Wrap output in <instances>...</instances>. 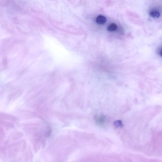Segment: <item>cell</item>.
<instances>
[{"mask_svg":"<svg viewBox=\"0 0 162 162\" xmlns=\"http://www.w3.org/2000/svg\"><path fill=\"white\" fill-rule=\"evenodd\" d=\"M106 19L105 17L102 15H100L97 17L96 22L100 25H104L106 22Z\"/></svg>","mask_w":162,"mask_h":162,"instance_id":"cell-1","label":"cell"},{"mask_svg":"<svg viewBox=\"0 0 162 162\" xmlns=\"http://www.w3.org/2000/svg\"><path fill=\"white\" fill-rule=\"evenodd\" d=\"M149 15L154 18H158L160 17V14L157 10H153L150 12Z\"/></svg>","mask_w":162,"mask_h":162,"instance_id":"cell-2","label":"cell"},{"mask_svg":"<svg viewBox=\"0 0 162 162\" xmlns=\"http://www.w3.org/2000/svg\"><path fill=\"white\" fill-rule=\"evenodd\" d=\"M117 29V26L116 24L113 23L111 24L107 28V30L108 31H115Z\"/></svg>","mask_w":162,"mask_h":162,"instance_id":"cell-3","label":"cell"},{"mask_svg":"<svg viewBox=\"0 0 162 162\" xmlns=\"http://www.w3.org/2000/svg\"><path fill=\"white\" fill-rule=\"evenodd\" d=\"M115 124L116 126L118 127H122L123 126L121 121H117L115 122Z\"/></svg>","mask_w":162,"mask_h":162,"instance_id":"cell-4","label":"cell"},{"mask_svg":"<svg viewBox=\"0 0 162 162\" xmlns=\"http://www.w3.org/2000/svg\"><path fill=\"white\" fill-rule=\"evenodd\" d=\"M160 55L161 56V57H162V49H161V50H160Z\"/></svg>","mask_w":162,"mask_h":162,"instance_id":"cell-5","label":"cell"}]
</instances>
